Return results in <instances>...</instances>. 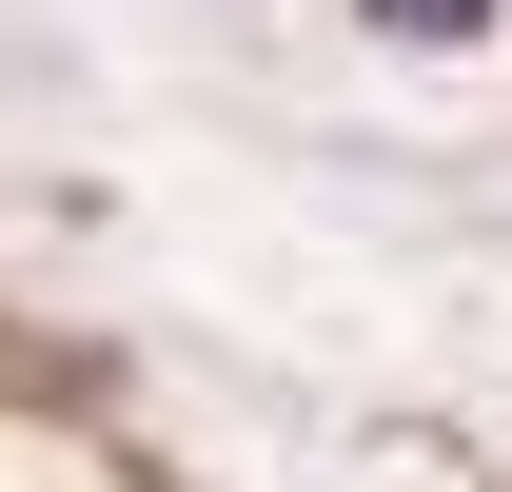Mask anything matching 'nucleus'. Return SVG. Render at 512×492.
<instances>
[{
    "label": "nucleus",
    "instance_id": "obj_1",
    "mask_svg": "<svg viewBox=\"0 0 512 492\" xmlns=\"http://www.w3.org/2000/svg\"><path fill=\"white\" fill-rule=\"evenodd\" d=\"M355 20H375V40H414V60H453V40H493L512 0H355Z\"/></svg>",
    "mask_w": 512,
    "mask_h": 492
}]
</instances>
